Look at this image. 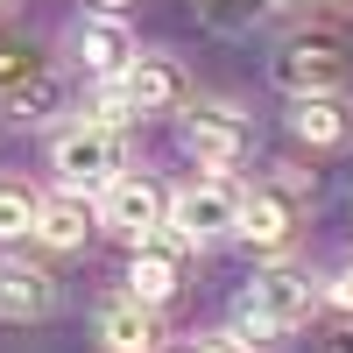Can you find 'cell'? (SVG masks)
<instances>
[{"mask_svg": "<svg viewBox=\"0 0 353 353\" xmlns=\"http://www.w3.org/2000/svg\"><path fill=\"white\" fill-rule=\"evenodd\" d=\"M0 8H8V0H0Z\"/></svg>", "mask_w": 353, "mask_h": 353, "instance_id": "cell-24", "label": "cell"}, {"mask_svg": "<svg viewBox=\"0 0 353 353\" xmlns=\"http://www.w3.org/2000/svg\"><path fill=\"white\" fill-rule=\"evenodd\" d=\"M184 248H191V241H184L176 226L134 241V254H128V297H134V304H170L176 283H184Z\"/></svg>", "mask_w": 353, "mask_h": 353, "instance_id": "cell-6", "label": "cell"}, {"mask_svg": "<svg viewBox=\"0 0 353 353\" xmlns=\"http://www.w3.org/2000/svg\"><path fill=\"white\" fill-rule=\"evenodd\" d=\"M339 71H346V57H339L332 36H297V43L276 57V85H283L290 99H304V92H332Z\"/></svg>", "mask_w": 353, "mask_h": 353, "instance_id": "cell-7", "label": "cell"}, {"mask_svg": "<svg viewBox=\"0 0 353 353\" xmlns=\"http://www.w3.org/2000/svg\"><path fill=\"white\" fill-rule=\"evenodd\" d=\"M325 297H332V311H346V318H353V261H339V269H332Z\"/></svg>", "mask_w": 353, "mask_h": 353, "instance_id": "cell-18", "label": "cell"}, {"mask_svg": "<svg viewBox=\"0 0 353 353\" xmlns=\"http://www.w3.org/2000/svg\"><path fill=\"white\" fill-rule=\"evenodd\" d=\"M156 339H163L156 332V304H134L128 297V304H106L99 311V346L106 353H156Z\"/></svg>", "mask_w": 353, "mask_h": 353, "instance_id": "cell-14", "label": "cell"}, {"mask_svg": "<svg viewBox=\"0 0 353 353\" xmlns=\"http://www.w3.org/2000/svg\"><path fill=\"white\" fill-rule=\"evenodd\" d=\"M198 353H248V346L233 339V332H212V339H198Z\"/></svg>", "mask_w": 353, "mask_h": 353, "instance_id": "cell-19", "label": "cell"}, {"mask_svg": "<svg viewBox=\"0 0 353 353\" xmlns=\"http://www.w3.org/2000/svg\"><path fill=\"white\" fill-rule=\"evenodd\" d=\"M99 226L106 233H121V241H149V233L170 226V191L156 184V176H121L106 198H99Z\"/></svg>", "mask_w": 353, "mask_h": 353, "instance_id": "cell-5", "label": "cell"}, {"mask_svg": "<svg viewBox=\"0 0 353 353\" xmlns=\"http://www.w3.org/2000/svg\"><path fill=\"white\" fill-rule=\"evenodd\" d=\"M184 353H198V346H184Z\"/></svg>", "mask_w": 353, "mask_h": 353, "instance_id": "cell-23", "label": "cell"}, {"mask_svg": "<svg viewBox=\"0 0 353 353\" xmlns=\"http://www.w3.org/2000/svg\"><path fill=\"white\" fill-rule=\"evenodd\" d=\"M304 212H311V184L297 170L261 176V184L241 198V241L261 248V254H276V248H290V233L304 226Z\"/></svg>", "mask_w": 353, "mask_h": 353, "instance_id": "cell-3", "label": "cell"}, {"mask_svg": "<svg viewBox=\"0 0 353 353\" xmlns=\"http://www.w3.org/2000/svg\"><path fill=\"white\" fill-rule=\"evenodd\" d=\"M184 149H191V163L198 170H233V163H241L248 156V121H241V113H191V128H184Z\"/></svg>", "mask_w": 353, "mask_h": 353, "instance_id": "cell-9", "label": "cell"}, {"mask_svg": "<svg viewBox=\"0 0 353 353\" xmlns=\"http://www.w3.org/2000/svg\"><path fill=\"white\" fill-rule=\"evenodd\" d=\"M57 311V276L36 269V261H0V318L8 325H36V318Z\"/></svg>", "mask_w": 353, "mask_h": 353, "instance_id": "cell-8", "label": "cell"}, {"mask_svg": "<svg viewBox=\"0 0 353 353\" xmlns=\"http://www.w3.org/2000/svg\"><path fill=\"white\" fill-rule=\"evenodd\" d=\"M78 57H85V71H92V78H121L128 64H134V36H128V28H121V14H92V21H78Z\"/></svg>", "mask_w": 353, "mask_h": 353, "instance_id": "cell-12", "label": "cell"}, {"mask_svg": "<svg viewBox=\"0 0 353 353\" xmlns=\"http://www.w3.org/2000/svg\"><path fill=\"white\" fill-rule=\"evenodd\" d=\"M99 8H106V14H113V8H128V0H99Z\"/></svg>", "mask_w": 353, "mask_h": 353, "instance_id": "cell-22", "label": "cell"}, {"mask_svg": "<svg viewBox=\"0 0 353 353\" xmlns=\"http://www.w3.org/2000/svg\"><path fill=\"white\" fill-rule=\"evenodd\" d=\"M85 233H92V205H85L78 191H64L57 184L50 198H36V233H28V241H43V248H85Z\"/></svg>", "mask_w": 353, "mask_h": 353, "instance_id": "cell-13", "label": "cell"}, {"mask_svg": "<svg viewBox=\"0 0 353 353\" xmlns=\"http://www.w3.org/2000/svg\"><path fill=\"white\" fill-rule=\"evenodd\" d=\"M269 8H304V0H269Z\"/></svg>", "mask_w": 353, "mask_h": 353, "instance_id": "cell-21", "label": "cell"}, {"mask_svg": "<svg viewBox=\"0 0 353 353\" xmlns=\"http://www.w3.org/2000/svg\"><path fill=\"white\" fill-rule=\"evenodd\" d=\"M290 134H297L304 149H346L353 141V99H339V92L290 99Z\"/></svg>", "mask_w": 353, "mask_h": 353, "instance_id": "cell-10", "label": "cell"}, {"mask_svg": "<svg viewBox=\"0 0 353 353\" xmlns=\"http://www.w3.org/2000/svg\"><path fill=\"white\" fill-rule=\"evenodd\" d=\"M170 226L184 233L191 248H212L226 233H241V191H233L226 176H191V184L170 198Z\"/></svg>", "mask_w": 353, "mask_h": 353, "instance_id": "cell-4", "label": "cell"}, {"mask_svg": "<svg viewBox=\"0 0 353 353\" xmlns=\"http://www.w3.org/2000/svg\"><path fill=\"white\" fill-rule=\"evenodd\" d=\"M36 78H50V71H43V57L28 50V43H8V36H0V99L28 92Z\"/></svg>", "mask_w": 353, "mask_h": 353, "instance_id": "cell-15", "label": "cell"}, {"mask_svg": "<svg viewBox=\"0 0 353 353\" xmlns=\"http://www.w3.org/2000/svg\"><path fill=\"white\" fill-rule=\"evenodd\" d=\"M311 318V276H297V269H261L241 297H233V339H241L248 353H261V346H276V339H290Z\"/></svg>", "mask_w": 353, "mask_h": 353, "instance_id": "cell-1", "label": "cell"}, {"mask_svg": "<svg viewBox=\"0 0 353 353\" xmlns=\"http://www.w3.org/2000/svg\"><path fill=\"white\" fill-rule=\"evenodd\" d=\"M121 92H128V106H134V113H170L176 99H184V71H176L170 57L141 50L134 64L121 71Z\"/></svg>", "mask_w": 353, "mask_h": 353, "instance_id": "cell-11", "label": "cell"}, {"mask_svg": "<svg viewBox=\"0 0 353 353\" xmlns=\"http://www.w3.org/2000/svg\"><path fill=\"white\" fill-rule=\"evenodd\" d=\"M50 170H57V184L78 191V198H106L113 184H121V128H106V121H78L57 134V149H50Z\"/></svg>", "mask_w": 353, "mask_h": 353, "instance_id": "cell-2", "label": "cell"}, {"mask_svg": "<svg viewBox=\"0 0 353 353\" xmlns=\"http://www.w3.org/2000/svg\"><path fill=\"white\" fill-rule=\"evenodd\" d=\"M325 353H353V325H346V332H332V339H325Z\"/></svg>", "mask_w": 353, "mask_h": 353, "instance_id": "cell-20", "label": "cell"}, {"mask_svg": "<svg viewBox=\"0 0 353 353\" xmlns=\"http://www.w3.org/2000/svg\"><path fill=\"white\" fill-rule=\"evenodd\" d=\"M198 14L212 21V28H241V21L254 14V0H198Z\"/></svg>", "mask_w": 353, "mask_h": 353, "instance_id": "cell-17", "label": "cell"}, {"mask_svg": "<svg viewBox=\"0 0 353 353\" xmlns=\"http://www.w3.org/2000/svg\"><path fill=\"white\" fill-rule=\"evenodd\" d=\"M21 233H36V191L0 184V241H21Z\"/></svg>", "mask_w": 353, "mask_h": 353, "instance_id": "cell-16", "label": "cell"}]
</instances>
